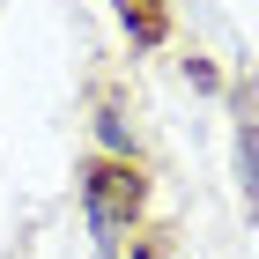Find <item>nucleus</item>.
<instances>
[{"label":"nucleus","instance_id":"1","mask_svg":"<svg viewBox=\"0 0 259 259\" xmlns=\"http://www.w3.org/2000/svg\"><path fill=\"white\" fill-rule=\"evenodd\" d=\"M81 193H89V230H97L104 244H119L126 215L141 207V178H134V170H119V163H97Z\"/></svg>","mask_w":259,"mask_h":259},{"label":"nucleus","instance_id":"2","mask_svg":"<svg viewBox=\"0 0 259 259\" xmlns=\"http://www.w3.org/2000/svg\"><path fill=\"white\" fill-rule=\"evenodd\" d=\"M134 8H141V0H126V15H134Z\"/></svg>","mask_w":259,"mask_h":259}]
</instances>
